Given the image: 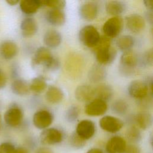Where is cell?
Returning <instances> with one entry per match:
<instances>
[{
    "mask_svg": "<svg viewBox=\"0 0 153 153\" xmlns=\"http://www.w3.org/2000/svg\"><path fill=\"white\" fill-rule=\"evenodd\" d=\"M97 61L102 65L112 63L116 58L117 52L115 48L111 46V38L102 36L97 44L93 47Z\"/></svg>",
    "mask_w": 153,
    "mask_h": 153,
    "instance_id": "cell-1",
    "label": "cell"
},
{
    "mask_svg": "<svg viewBox=\"0 0 153 153\" xmlns=\"http://www.w3.org/2000/svg\"><path fill=\"white\" fill-rule=\"evenodd\" d=\"M33 66L43 65L47 69L55 71L59 67L60 63L46 47H40L35 52L32 60Z\"/></svg>",
    "mask_w": 153,
    "mask_h": 153,
    "instance_id": "cell-2",
    "label": "cell"
},
{
    "mask_svg": "<svg viewBox=\"0 0 153 153\" xmlns=\"http://www.w3.org/2000/svg\"><path fill=\"white\" fill-rule=\"evenodd\" d=\"M139 65V56L132 50L123 53L120 59V71L124 76H130L134 74Z\"/></svg>",
    "mask_w": 153,
    "mask_h": 153,
    "instance_id": "cell-3",
    "label": "cell"
},
{
    "mask_svg": "<svg viewBox=\"0 0 153 153\" xmlns=\"http://www.w3.org/2000/svg\"><path fill=\"white\" fill-rule=\"evenodd\" d=\"M97 30L93 26L87 25L81 28L79 32V39L85 46L93 48L100 39Z\"/></svg>",
    "mask_w": 153,
    "mask_h": 153,
    "instance_id": "cell-4",
    "label": "cell"
},
{
    "mask_svg": "<svg viewBox=\"0 0 153 153\" xmlns=\"http://www.w3.org/2000/svg\"><path fill=\"white\" fill-rule=\"evenodd\" d=\"M123 27V20L119 16L109 19L103 26V31L106 36L114 38L119 35Z\"/></svg>",
    "mask_w": 153,
    "mask_h": 153,
    "instance_id": "cell-5",
    "label": "cell"
},
{
    "mask_svg": "<svg viewBox=\"0 0 153 153\" xmlns=\"http://www.w3.org/2000/svg\"><path fill=\"white\" fill-rule=\"evenodd\" d=\"M127 91L128 94L131 97L137 99L138 100L148 95L151 96L145 81L134 80L131 81L128 86Z\"/></svg>",
    "mask_w": 153,
    "mask_h": 153,
    "instance_id": "cell-6",
    "label": "cell"
},
{
    "mask_svg": "<svg viewBox=\"0 0 153 153\" xmlns=\"http://www.w3.org/2000/svg\"><path fill=\"white\" fill-rule=\"evenodd\" d=\"M99 126L106 131L109 133H116L122 128L124 126V123L120 118L106 115L100 120Z\"/></svg>",
    "mask_w": 153,
    "mask_h": 153,
    "instance_id": "cell-7",
    "label": "cell"
},
{
    "mask_svg": "<svg viewBox=\"0 0 153 153\" xmlns=\"http://www.w3.org/2000/svg\"><path fill=\"white\" fill-rule=\"evenodd\" d=\"M63 140L62 132L54 128H46L40 134L41 142L44 145H54L61 142Z\"/></svg>",
    "mask_w": 153,
    "mask_h": 153,
    "instance_id": "cell-8",
    "label": "cell"
},
{
    "mask_svg": "<svg viewBox=\"0 0 153 153\" xmlns=\"http://www.w3.org/2000/svg\"><path fill=\"white\" fill-rule=\"evenodd\" d=\"M106 102L99 99H95L88 103L85 108V113L92 117L100 116L103 115L107 111Z\"/></svg>",
    "mask_w": 153,
    "mask_h": 153,
    "instance_id": "cell-9",
    "label": "cell"
},
{
    "mask_svg": "<svg viewBox=\"0 0 153 153\" xmlns=\"http://www.w3.org/2000/svg\"><path fill=\"white\" fill-rule=\"evenodd\" d=\"M53 114L47 110H40L36 112L33 116V125L39 129H45L52 123Z\"/></svg>",
    "mask_w": 153,
    "mask_h": 153,
    "instance_id": "cell-10",
    "label": "cell"
},
{
    "mask_svg": "<svg viewBox=\"0 0 153 153\" xmlns=\"http://www.w3.org/2000/svg\"><path fill=\"white\" fill-rule=\"evenodd\" d=\"M95 130V124L92 121L84 120L78 124L75 133L81 139L86 140L93 136Z\"/></svg>",
    "mask_w": 153,
    "mask_h": 153,
    "instance_id": "cell-11",
    "label": "cell"
},
{
    "mask_svg": "<svg viewBox=\"0 0 153 153\" xmlns=\"http://www.w3.org/2000/svg\"><path fill=\"white\" fill-rule=\"evenodd\" d=\"M23 116L22 109L17 106H13L5 112L4 120L8 126L13 127H17L21 123Z\"/></svg>",
    "mask_w": 153,
    "mask_h": 153,
    "instance_id": "cell-12",
    "label": "cell"
},
{
    "mask_svg": "<svg viewBox=\"0 0 153 153\" xmlns=\"http://www.w3.org/2000/svg\"><path fill=\"white\" fill-rule=\"evenodd\" d=\"M98 13V5L93 1H87L83 3L79 8L81 17L86 21H92Z\"/></svg>",
    "mask_w": 153,
    "mask_h": 153,
    "instance_id": "cell-13",
    "label": "cell"
},
{
    "mask_svg": "<svg viewBox=\"0 0 153 153\" xmlns=\"http://www.w3.org/2000/svg\"><path fill=\"white\" fill-rule=\"evenodd\" d=\"M126 21L128 29L133 33H140L145 27V19L138 14H132L127 16Z\"/></svg>",
    "mask_w": 153,
    "mask_h": 153,
    "instance_id": "cell-14",
    "label": "cell"
},
{
    "mask_svg": "<svg viewBox=\"0 0 153 153\" xmlns=\"http://www.w3.org/2000/svg\"><path fill=\"white\" fill-rule=\"evenodd\" d=\"M126 148V140L120 136L110 138L106 145L107 153H123Z\"/></svg>",
    "mask_w": 153,
    "mask_h": 153,
    "instance_id": "cell-15",
    "label": "cell"
},
{
    "mask_svg": "<svg viewBox=\"0 0 153 153\" xmlns=\"http://www.w3.org/2000/svg\"><path fill=\"white\" fill-rule=\"evenodd\" d=\"M75 96L79 102H89L95 97L94 88L90 85H79L75 91Z\"/></svg>",
    "mask_w": 153,
    "mask_h": 153,
    "instance_id": "cell-16",
    "label": "cell"
},
{
    "mask_svg": "<svg viewBox=\"0 0 153 153\" xmlns=\"http://www.w3.org/2000/svg\"><path fill=\"white\" fill-rule=\"evenodd\" d=\"M47 21L51 25L60 26L63 25L66 20V17L62 10L50 9L45 14Z\"/></svg>",
    "mask_w": 153,
    "mask_h": 153,
    "instance_id": "cell-17",
    "label": "cell"
},
{
    "mask_svg": "<svg viewBox=\"0 0 153 153\" xmlns=\"http://www.w3.org/2000/svg\"><path fill=\"white\" fill-rule=\"evenodd\" d=\"M17 53L18 47L12 41H4L0 44V54L5 59L10 60L14 58Z\"/></svg>",
    "mask_w": 153,
    "mask_h": 153,
    "instance_id": "cell-18",
    "label": "cell"
},
{
    "mask_svg": "<svg viewBox=\"0 0 153 153\" xmlns=\"http://www.w3.org/2000/svg\"><path fill=\"white\" fill-rule=\"evenodd\" d=\"M20 29L23 36L30 37L36 33L38 25L33 18L27 17L22 20L20 25Z\"/></svg>",
    "mask_w": 153,
    "mask_h": 153,
    "instance_id": "cell-19",
    "label": "cell"
},
{
    "mask_svg": "<svg viewBox=\"0 0 153 153\" xmlns=\"http://www.w3.org/2000/svg\"><path fill=\"white\" fill-rule=\"evenodd\" d=\"M60 33L55 29H49L44 34V42L48 47H57L62 42Z\"/></svg>",
    "mask_w": 153,
    "mask_h": 153,
    "instance_id": "cell-20",
    "label": "cell"
},
{
    "mask_svg": "<svg viewBox=\"0 0 153 153\" xmlns=\"http://www.w3.org/2000/svg\"><path fill=\"white\" fill-rule=\"evenodd\" d=\"M106 76V69L100 64L94 65L88 72V77L93 82H98L102 81Z\"/></svg>",
    "mask_w": 153,
    "mask_h": 153,
    "instance_id": "cell-21",
    "label": "cell"
},
{
    "mask_svg": "<svg viewBox=\"0 0 153 153\" xmlns=\"http://www.w3.org/2000/svg\"><path fill=\"white\" fill-rule=\"evenodd\" d=\"M105 9L109 14L118 16L126 11V4L123 1H109L106 3Z\"/></svg>",
    "mask_w": 153,
    "mask_h": 153,
    "instance_id": "cell-22",
    "label": "cell"
},
{
    "mask_svg": "<svg viewBox=\"0 0 153 153\" xmlns=\"http://www.w3.org/2000/svg\"><path fill=\"white\" fill-rule=\"evenodd\" d=\"M64 97L63 91L59 87L56 86H50L48 87L45 93L46 100L53 104L60 102Z\"/></svg>",
    "mask_w": 153,
    "mask_h": 153,
    "instance_id": "cell-23",
    "label": "cell"
},
{
    "mask_svg": "<svg viewBox=\"0 0 153 153\" xmlns=\"http://www.w3.org/2000/svg\"><path fill=\"white\" fill-rule=\"evenodd\" d=\"M95 97L105 102L109 101L113 96V89L111 85L102 84L94 88Z\"/></svg>",
    "mask_w": 153,
    "mask_h": 153,
    "instance_id": "cell-24",
    "label": "cell"
},
{
    "mask_svg": "<svg viewBox=\"0 0 153 153\" xmlns=\"http://www.w3.org/2000/svg\"><path fill=\"white\" fill-rule=\"evenodd\" d=\"M19 4L22 11L27 14L35 13L41 7L40 0H22Z\"/></svg>",
    "mask_w": 153,
    "mask_h": 153,
    "instance_id": "cell-25",
    "label": "cell"
},
{
    "mask_svg": "<svg viewBox=\"0 0 153 153\" xmlns=\"http://www.w3.org/2000/svg\"><path fill=\"white\" fill-rule=\"evenodd\" d=\"M135 120L138 126L143 130H146L150 127L152 123V115L146 111L139 112L136 115Z\"/></svg>",
    "mask_w": 153,
    "mask_h": 153,
    "instance_id": "cell-26",
    "label": "cell"
},
{
    "mask_svg": "<svg viewBox=\"0 0 153 153\" xmlns=\"http://www.w3.org/2000/svg\"><path fill=\"white\" fill-rule=\"evenodd\" d=\"M11 90L17 95L24 96L29 92L30 87L26 81L22 79H17L13 82Z\"/></svg>",
    "mask_w": 153,
    "mask_h": 153,
    "instance_id": "cell-27",
    "label": "cell"
},
{
    "mask_svg": "<svg viewBox=\"0 0 153 153\" xmlns=\"http://www.w3.org/2000/svg\"><path fill=\"white\" fill-rule=\"evenodd\" d=\"M134 44V40L131 35H123L117 40V45L120 50L125 52L131 50Z\"/></svg>",
    "mask_w": 153,
    "mask_h": 153,
    "instance_id": "cell-28",
    "label": "cell"
},
{
    "mask_svg": "<svg viewBox=\"0 0 153 153\" xmlns=\"http://www.w3.org/2000/svg\"><path fill=\"white\" fill-rule=\"evenodd\" d=\"M47 84L45 79L41 76L34 78L29 84L30 90L36 93H41L47 88Z\"/></svg>",
    "mask_w": 153,
    "mask_h": 153,
    "instance_id": "cell-29",
    "label": "cell"
},
{
    "mask_svg": "<svg viewBox=\"0 0 153 153\" xmlns=\"http://www.w3.org/2000/svg\"><path fill=\"white\" fill-rule=\"evenodd\" d=\"M128 104L124 100H117L114 101L111 105L112 111L118 115L125 114L128 110Z\"/></svg>",
    "mask_w": 153,
    "mask_h": 153,
    "instance_id": "cell-30",
    "label": "cell"
},
{
    "mask_svg": "<svg viewBox=\"0 0 153 153\" xmlns=\"http://www.w3.org/2000/svg\"><path fill=\"white\" fill-rule=\"evenodd\" d=\"M153 62V51L151 48L148 50L143 53V54L139 57V65L142 66H151Z\"/></svg>",
    "mask_w": 153,
    "mask_h": 153,
    "instance_id": "cell-31",
    "label": "cell"
},
{
    "mask_svg": "<svg viewBox=\"0 0 153 153\" xmlns=\"http://www.w3.org/2000/svg\"><path fill=\"white\" fill-rule=\"evenodd\" d=\"M40 2L41 7L47 6L51 9L62 10L66 5L64 0H40Z\"/></svg>",
    "mask_w": 153,
    "mask_h": 153,
    "instance_id": "cell-32",
    "label": "cell"
},
{
    "mask_svg": "<svg viewBox=\"0 0 153 153\" xmlns=\"http://www.w3.org/2000/svg\"><path fill=\"white\" fill-rule=\"evenodd\" d=\"M126 136L127 139L131 142H137L141 139L140 132L135 126H131L127 129Z\"/></svg>",
    "mask_w": 153,
    "mask_h": 153,
    "instance_id": "cell-33",
    "label": "cell"
},
{
    "mask_svg": "<svg viewBox=\"0 0 153 153\" xmlns=\"http://www.w3.org/2000/svg\"><path fill=\"white\" fill-rule=\"evenodd\" d=\"M79 108L75 106H71L67 110L65 114L66 120L69 123H73L76 121L79 116Z\"/></svg>",
    "mask_w": 153,
    "mask_h": 153,
    "instance_id": "cell-34",
    "label": "cell"
},
{
    "mask_svg": "<svg viewBox=\"0 0 153 153\" xmlns=\"http://www.w3.org/2000/svg\"><path fill=\"white\" fill-rule=\"evenodd\" d=\"M69 142L71 146L75 148H81L83 147L85 144V140L81 139L78 134L74 132L73 133L69 138Z\"/></svg>",
    "mask_w": 153,
    "mask_h": 153,
    "instance_id": "cell-35",
    "label": "cell"
},
{
    "mask_svg": "<svg viewBox=\"0 0 153 153\" xmlns=\"http://www.w3.org/2000/svg\"><path fill=\"white\" fill-rule=\"evenodd\" d=\"M14 146L10 142H4L0 144V153H14Z\"/></svg>",
    "mask_w": 153,
    "mask_h": 153,
    "instance_id": "cell-36",
    "label": "cell"
},
{
    "mask_svg": "<svg viewBox=\"0 0 153 153\" xmlns=\"http://www.w3.org/2000/svg\"><path fill=\"white\" fill-rule=\"evenodd\" d=\"M139 105L143 108H149L152 105V96L148 95L146 97L139 99Z\"/></svg>",
    "mask_w": 153,
    "mask_h": 153,
    "instance_id": "cell-37",
    "label": "cell"
},
{
    "mask_svg": "<svg viewBox=\"0 0 153 153\" xmlns=\"http://www.w3.org/2000/svg\"><path fill=\"white\" fill-rule=\"evenodd\" d=\"M123 153H142L139 147L134 145H130L126 146Z\"/></svg>",
    "mask_w": 153,
    "mask_h": 153,
    "instance_id": "cell-38",
    "label": "cell"
},
{
    "mask_svg": "<svg viewBox=\"0 0 153 153\" xmlns=\"http://www.w3.org/2000/svg\"><path fill=\"white\" fill-rule=\"evenodd\" d=\"M7 83V77L5 74L0 69V89L4 88Z\"/></svg>",
    "mask_w": 153,
    "mask_h": 153,
    "instance_id": "cell-39",
    "label": "cell"
},
{
    "mask_svg": "<svg viewBox=\"0 0 153 153\" xmlns=\"http://www.w3.org/2000/svg\"><path fill=\"white\" fill-rule=\"evenodd\" d=\"M36 153H54L53 151L48 148L42 147L37 149Z\"/></svg>",
    "mask_w": 153,
    "mask_h": 153,
    "instance_id": "cell-40",
    "label": "cell"
},
{
    "mask_svg": "<svg viewBox=\"0 0 153 153\" xmlns=\"http://www.w3.org/2000/svg\"><path fill=\"white\" fill-rule=\"evenodd\" d=\"M143 4L148 9V10H152L153 5V1L152 0H145L143 1Z\"/></svg>",
    "mask_w": 153,
    "mask_h": 153,
    "instance_id": "cell-41",
    "label": "cell"
},
{
    "mask_svg": "<svg viewBox=\"0 0 153 153\" xmlns=\"http://www.w3.org/2000/svg\"><path fill=\"white\" fill-rule=\"evenodd\" d=\"M14 153H29L28 151L23 147H19L15 149Z\"/></svg>",
    "mask_w": 153,
    "mask_h": 153,
    "instance_id": "cell-42",
    "label": "cell"
},
{
    "mask_svg": "<svg viewBox=\"0 0 153 153\" xmlns=\"http://www.w3.org/2000/svg\"><path fill=\"white\" fill-rule=\"evenodd\" d=\"M146 18L151 24L152 23V10H149L146 13Z\"/></svg>",
    "mask_w": 153,
    "mask_h": 153,
    "instance_id": "cell-43",
    "label": "cell"
},
{
    "mask_svg": "<svg viewBox=\"0 0 153 153\" xmlns=\"http://www.w3.org/2000/svg\"><path fill=\"white\" fill-rule=\"evenodd\" d=\"M87 153H103V151L99 148H91L89 149Z\"/></svg>",
    "mask_w": 153,
    "mask_h": 153,
    "instance_id": "cell-44",
    "label": "cell"
},
{
    "mask_svg": "<svg viewBox=\"0 0 153 153\" xmlns=\"http://www.w3.org/2000/svg\"><path fill=\"white\" fill-rule=\"evenodd\" d=\"M7 2L10 5H15L17 4H18L19 1L17 0H10V1H7Z\"/></svg>",
    "mask_w": 153,
    "mask_h": 153,
    "instance_id": "cell-45",
    "label": "cell"
},
{
    "mask_svg": "<svg viewBox=\"0 0 153 153\" xmlns=\"http://www.w3.org/2000/svg\"><path fill=\"white\" fill-rule=\"evenodd\" d=\"M1 114H0V123H1Z\"/></svg>",
    "mask_w": 153,
    "mask_h": 153,
    "instance_id": "cell-46",
    "label": "cell"
}]
</instances>
